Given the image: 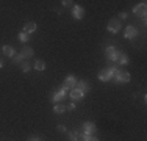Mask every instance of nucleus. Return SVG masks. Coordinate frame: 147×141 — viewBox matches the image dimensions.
Instances as JSON below:
<instances>
[{
    "mask_svg": "<svg viewBox=\"0 0 147 141\" xmlns=\"http://www.w3.org/2000/svg\"><path fill=\"white\" fill-rule=\"evenodd\" d=\"M77 89H80L83 94H85L86 91H89V85H88V82H83V80H82V82H77Z\"/></svg>",
    "mask_w": 147,
    "mask_h": 141,
    "instance_id": "obj_12",
    "label": "nucleus"
},
{
    "mask_svg": "<svg viewBox=\"0 0 147 141\" xmlns=\"http://www.w3.org/2000/svg\"><path fill=\"white\" fill-rule=\"evenodd\" d=\"M75 136H77V130L69 132V141H75Z\"/></svg>",
    "mask_w": 147,
    "mask_h": 141,
    "instance_id": "obj_23",
    "label": "nucleus"
},
{
    "mask_svg": "<svg viewBox=\"0 0 147 141\" xmlns=\"http://www.w3.org/2000/svg\"><path fill=\"white\" fill-rule=\"evenodd\" d=\"M108 30L111 31V33H117L119 30H121V22H119L117 19H113L108 22Z\"/></svg>",
    "mask_w": 147,
    "mask_h": 141,
    "instance_id": "obj_2",
    "label": "nucleus"
},
{
    "mask_svg": "<svg viewBox=\"0 0 147 141\" xmlns=\"http://www.w3.org/2000/svg\"><path fill=\"white\" fill-rule=\"evenodd\" d=\"M75 141H86V135H85L83 132H77Z\"/></svg>",
    "mask_w": 147,
    "mask_h": 141,
    "instance_id": "obj_19",
    "label": "nucleus"
},
{
    "mask_svg": "<svg viewBox=\"0 0 147 141\" xmlns=\"http://www.w3.org/2000/svg\"><path fill=\"white\" fill-rule=\"evenodd\" d=\"M30 68H31V66H30V63H27V61L20 64V69H22L24 72H28V70H30Z\"/></svg>",
    "mask_w": 147,
    "mask_h": 141,
    "instance_id": "obj_20",
    "label": "nucleus"
},
{
    "mask_svg": "<svg viewBox=\"0 0 147 141\" xmlns=\"http://www.w3.org/2000/svg\"><path fill=\"white\" fill-rule=\"evenodd\" d=\"M28 141H41L39 138H34V136H31V138H28Z\"/></svg>",
    "mask_w": 147,
    "mask_h": 141,
    "instance_id": "obj_29",
    "label": "nucleus"
},
{
    "mask_svg": "<svg viewBox=\"0 0 147 141\" xmlns=\"http://www.w3.org/2000/svg\"><path fill=\"white\" fill-rule=\"evenodd\" d=\"M133 11H135V14H138V16L146 17V11H147L146 3H144V2H142V3H139L138 6H135V8H133Z\"/></svg>",
    "mask_w": 147,
    "mask_h": 141,
    "instance_id": "obj_4",
    "label": "nucleus"
},
{
    "mask_svg": "<svg viewBox=\"0 0 147 141\" xmlns=\"http://www.w3.org/2000/svg\"><path fill=\"white\" fill-rule=\"evenodd\" d=\"M94 132H96V125H94L92 122H85V124H83V133H85L86 136L92 135Z\"/></svg>",
    "mask_w": 147,
    "mask_h": 141,
    "instance_id": "obj_3",
    "label": "nucleus"
},
{
    "mask_svg": "<svg viewBox=\"0 0 147 141\" xmlns=\"http://www.w3.org/2000/svg\"><path fill=\"white\" fill-rule=\"evenodd\" d=\"M116 54H117V50L114 47H111V45H108V47H107V56H108V60L116 61Z\"/></svg>",
    "mask_w": 147,
    "mask_h": 141,
    "instance_id": "obj_10",
    "label": "nucleus"
},
{
    "mask_svg": "<svg viewBox=\"0 0 147 141\" xmlns=\"http://www.w3.org/2000/svg\"><path fill=\"white\" fill-rule=\"evenodd\" d=\"M0 68H3V61H0Z\"/></svg>",
    "mask_w": 147,
    "mask_h": 141,
    "instance_id": "obj_30",
    "label": "nucleus"
},
{
    "mask_svg": "<svg viewBox=\"0 0 147 141\" xmlns=\"http://www.w3.org/2000/svg\"><path fill=\"white\" fill-rule=\"evenodd\" d=\"M36 30V24L34 22H28V24H25V27H24V33H33V31Z\"/></svg>",
    "mask_w": 147,
    "mask_h": 141,
    "instance_id": "obj_14",
    "label": "nucleus"
},
{
    "mask_svg": "<svg viewBox=\"0 0 147 141\" xmlns=\"http://www.w3.org/2000/svg\"><path fill=\"white\" fill-rule=\"evenodd\" d=\"M13 61L17 63V64H19V63H22V55H13Z\"/></svg>",
    "mask_w": 147,
    "mask_h": 141,
    "instance_id": "obj_21",
    "label": "nucleus"
},
{
    "mask_svg": "<svg viewBox=\"0 0 147 141\" xmlns=\"http://www.w3.org/2000/svg\"><path fill=\"white\" fill-rule=\"evenodd\" d=\"M72 13H74V17H75V19H82L83 14H85V9H83L82 6H74Z\"/></svg>",
    "mask_w": 147,
    "mask_h": 141,
    "instance_id": "obj_11",
    "label": "nucleus"
},
{
    "mask_svg": "<svg viewBox=\"0 0 147 141\" xmlns=\"http://www.w3.org/2000/svg\"><path fill=\"white\" fill-rule=\"evenodd\" d=\"M99 79L102 80V82H108V80L113 79V75L110 74V70H108V69H103V70H100V72H99Z\"/></svg>",
    "mask_w": 147,
    "mask_h": 141,
    "instance_id": "obj_8",
    "label": "nucleus"
},
{
    "mask_svg": "<svg viewBox=\"0 0 147 141\" xmlns=\"http://www.w3.org/2000/svg\"><path fill=\"white\" fill-rule=\"evenodd\" d=\"M3 54L6 56H13L14 55V49H13L11 45H5V47H3Z\"/></svg>",
    "mask_w": 147,
    "mask_h": 141,
    "instance_id": "obj_17",
    "label": "nucleus"
},
{
    "mask_svg": "<svg viewBox=\"0 0 147 141\" xmlns=\"http://www.w3.org/2000/svg\"><path fill=\"white\" fill-rule=\"evenodd\" d=\"M33 68L36 69V70H44V69H45V63L42 61V60H38V61L34 63V66H33Z\"/></svg>",
    "mask_w": 147,
    "mask_h": 141,
    "instance_id": "obj_16",
    "label": "nucleus"
},
{
    "mask_svg": "<svg viewBox=\"0 0 147 141\" xmlns=\"http://www.w3.org/2000/svg\"><path fill=\"white\" fill-rule=\"evenodd\" d=\"M66 94H67V93H66V88L63 86L61 89H58L57 93H53V96H52V100H53L55 104H58V102H61L63 99L66 97Z\"/></svg>",
    "mask_w": 147,
    "mask_h": 141,
    "instance_id": "obj_1",
    "label": "nucleus"
},
{
    "mask_svg": "<svg viewBox=\"0 0 147 141\" xmlns=\"http://www.w3.org/2000/svg\"><path fill=\"white\" fill-rule=\"evenodd\" d=\"M66 110H69V111H72V110H75V105L74 104H69L67 107H66Z\"/></svg>",
    "mask_w": 147,
    "mask_h": 141,
    "instance_id": "obj_26",
    "label": "nucleus"
},
{
    "mask_svg": "<svg viewBox=\"0 0 147 141\" xmlns=\"http://www.w3.org/2000/svg\"><path fill=\"white\" fill-rule=\"evenodd\" d=\"M116 61L117 64H127L128 63V56L124 54V52H117L116 54Z\"/></svg>",
    "mask_w": 147,
    "mask_h": 141,
    "instance_id": "obj_7",
    "label": "nucleus"
},
{
    "mask_svg": "<svg viewBox=\"0 0 147 141\" xmlns=\"http://www.w3.org/2000/svg\"><path fill=\"white\" fill-rule=\"evenodd\" d=\"M57 130H58L59 133H64V132H66V127H64V125H58Z\"/></svg>",
    "mask_w": 147,
    "mask_h": 141,
    "instance_id": "obj_24",
    "label": "nucleus"
},
{
    "mask_svg": "<svg viewBox=\"0 0 147 141\" xmlns=\"http://www.w3.org/2000/svg\"><path fill=\"white\" fill-rule=\"evenodd\" d=\"M20 55H22V58H30V56H33V49L31 47H24L22 52H20Z\"/></svg>",
    "mask_w": 147,
    "mask_h": 141,
    "instance_id": "obj_15",
    "label": "nucleus"
},
{
    "mask_svg": "<svg viewBox=\"0 0 147 141\" xmlns=\"http://www.w3.org/2000/svg\"><path fill=\"white\" fill-rule=\"evenodd\" d=\"M71 3H72V2H69V0H64V2H63V5H64V6H69Z\"/></svg>",
    "mask_w": 147,
    "mask_h": 141,
    "instance_id": "obj_28",
    "label": "nucleus"
},
{
    "mask_svg": "<svg viewBox=\"0 0 147 141\" xmlns=\"http://www.w3.org/2000/svg\"><path fill=\"white\" fill-rule=\"evenodd\" d=\"M136 35H138V30H136L135 27H127L125 28V38H128V39H131V38H135Z\"/></svg>",
    "mask_w": 147,
    "mask_h": 141,
    "instance_id": "obj_9",
    "label": "nucleus"
},
{
    "mask_svg": "<svg viewBox=\"0 0 147 141\" xmlns=\"http://www.w3.org/2000/svg\"><path fill=\"white\" fill-rule=\"evenodd\" d=\"M53 110H55V113H64V111H66V105L61 104V102H58V104L55 105Z\"/></svg>",
    "mask_w": 147,
    "mask_h": 141,
    "instance_id": "obj_18",
    "label": "nucleus"
},
{
    "mask_svg": "<svg viewBox=\"0 0 147 141\" xmlns=\"http://www.w3.org/2000/svg\"><path fill=\"white\" fill-rule=\"evenodd\" d=\"M71 97L74 99V100H80V99H83V93L80 89H77V88H74V89L71 91Z\"/></svg>",
    "mask_w": 147,
    "mask_h": 141,
    "instance_id": "obj_13",
    "label": "nucleus"
},
{
    "mask_svg": "<svg viewBox=\"0 0 147 141\" xmlns=\"http://www.w3.org/2000/svg\"><path fill=\"white\" fill-rule=\"evenodd\" d=\"M75 85H77V79L74 75H69L67 79H66V82H64V88L66 89H74Z\"/></svg>",
    "mask_w": 147,
    "mask_h": 141,
    "instance_id": "obj_6",
    "label": "nucleus"
},
{
    "mask_svg": "<svg viewBox=\"0 0 147 141\" xmlns=\"http://www.w3.org/2000/svg\"><path fill=\"white\" fill-rule=\"evenodd\" d=\"M86 141H99L96 138V136H92V135H89V136H86Z\"/></svg>",
    "mask_w": 147,
    "mask_h": 141,
    "instance_id": "obj_25",
    "label": "nucleus"
},
{
    "mask_svg": "<svg viewBox=\"0 0 147 141\" xmlns=\"http://www.w3.org/2000/svg\"><path fill=\"white\" fill-rule=\"evenodd\" d=\"M119 16H121V19H127V13H121Z\"/></svg>",
    "mask_w": 147,
    "mask_h": 141,
    "instance_id": "obj_27",
    "label": "nucleus"
},
{
    "mask_svg": "<svg viewBox=\"0 0 147 141\" xmlns=\"http://www.w3.org/2000/svg\"><path fill=\"white\" fill-rule=\"evenodd\" d=\"M19 39L22 42H27V41H28V35H27V33H20L19 35Z\"/></svg>",
    "mask_w": 147,
    "mask_h": 141,
    "instance_id": "obj_22",
    "label": "nucleus"
},
{
    "mask_svg": "<svg viewBox=\"0 0 147 141\" xmlns=\"http://www.w3.org/2000/svg\"><path fill=\"white\" fill-rule=\"evenodd\" d=\"M116 82L117 83H128L130 82V74L128 72H119L116 75Z\"/></svg>",
    "mask_w": 147,
    "mask_h": 141,
    "instance_id": "obj_5",
    "label": "nucleus"
}]
</instances>
